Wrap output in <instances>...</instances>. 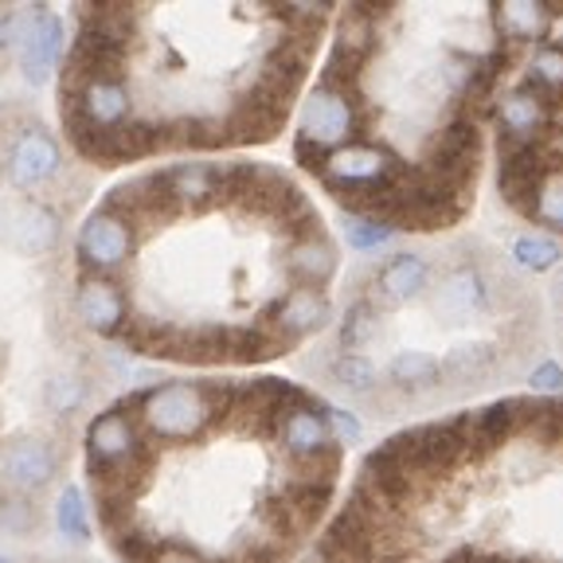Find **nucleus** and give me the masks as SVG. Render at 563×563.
I'll use <instances>...</instances> for the list:
<instances>
[{
	"mask_svg": "<svg viewBox=\"0 0 563 563\" xmlns=\"http://www.w3.org/2000/svg\"><path fill=\"white\" fill-rule=\"evenodd\" d=\"M235 387L196 384V379H165L130 399L133 419L145 439L157 442H196L231 415Z\"/></svg>",
	"mask_w": 563,
	"mask_h": 563,
	"instance_id": "f257e3e1",
	"label": "nucleus"
},
{
	"mask_svg": "<svg viewBox=\"0 0 563 563\" xmlns=\"http://www.w3.org/2000/svg\"><path fill=\"white\" fill-rule=\"evenodd\" d=\"M404 173H407V161L399 157L396 150L361 137L329 153L321 173H317V180H321L352 216H372V208L399 185Z\"/></svg>",
	"mask_w": 563,
	"mask_h": 563,
	"instance_id": "f03ea898",
	"label": "nucleus"
},
{
	"mask_svg": "<svg viewBox=\"0 0 563 563\" xmlns=\"http://www.w3.org/2000/svg\"><path fill=\"white\" fill-rule=\"evenodd\" d=\"M63 122L70 137H106L133 122V95L122 75H95V79L63 82Z\"/></svg>",
	"mask_w": 563,
	"mask_h": 563,
	"instance_id": "7ed1b4c3",
	"label": "nucleus"
},
{
	"mask_svg": "<svg viewBox=\"0 0 563 563\" xmlns=\"http://www.w3.org/2000/svg\"><path fill=\"white\" fill-rule=\"evenodd\" d=\"M361 125H364V110L356 90L317 82L306 95V102H301L298 137L294 141H306L313 150L333 153L341 145H349V141H361Z\"/></svg>",
	"mask_w": 563,
	"mask_h": 563,
	"instance_id": "20e7f679",
	"label": "nucleus"
},
{
	"mask_svg": "<svg viewBox=\"0 0 563 563\" xmlns=\"http://www.w3.org/2000/svg\"><path fill=\"white\" fill-rule=\"evenodd\" d=\"M63 239L59 211L40 196H12L0 203V246L20 258L52 255Z\"/></svg>",
	"mask_w": 563,
	"mask_h": 563,
	"instance_id": "39448f33",
	"label": "nucleus"
},
{
	"mask_svg": "<svg viewBox=\"0 0 563 563\" xmlns=\"http://www.w3.org/2000/svg\"><path fill=\"white\" fill-rule=\"evenodd\" d=\"M274 439H278L282 454L290 457V462H298L301 470L336 466L341 462V446H336L333 427H329L325 411H321V399L290 407V411L274 422Z\"/></svg>",
	"mask_w": 563,
	"mask_h": 563,
	"instance_id": "423d86ee",
	"label": "nucleus"
},
{
	"mask_svg": "<svg viewBox=\"0 0 563 563\" xmlns=\"http://www.w3.org/2000/svg\"><path fill=\"white\" fill-rule=\"evenodd\" d=\"M133 251H137V228L110 208L90 211L79 228V239H75V255H79L82 271L106 274V278L122 271L133 258Z\"/></svg>",
	"mask_w": 563,
	"mask_h": 563,
	"instance_id": "0eeeda50",
	"label": "nucleus"
},
{
	"mask_svg": "<svg viewBox=\"0 0 563 563\" xmlns=\"http://www.w3.org/2000/svg\"><path fill=\"white\" fill-rule=\"evenodd\" d=\"M59 474V450L40 434H16L0 442V493L27 497L35 489H47Z\"/></svg>",
	"mask_w": 563,
	"mask_h": 563,
	"instance_id": "6e6552de",
	"label": "nucleus"
},
{
	"mask_svg": "<svg viewBox=\"0 0 563 563\" xmlns=\"http://www.w3.org/2000/svg\"><path fill=\"white\" fill-rule=\"evenodd\" d=\"M333 321V301L325 290H309V286H290L271 309H266V333L286 349V344H301L306 336L321 333Z\"/></svg>",
	"mask_w": 563,
	"mask_h": 563,
	"instance_id": "1a4fd4ad",
	"label": "nucleus"
},
{
	"mask_svg": "<svg viewBox=\"0 0 563 563\" xmlns=\"http://www.w3.org/2000/svg\"><path fill=\"white\" fill-rule=\"evenodd\" d=\"M63 168V150L59 141L52 137V130L44 125H20L16 137L9 145V157H4V173H9L12 188H44L52 185Z\"/></svg>",
	"mask_w": 563,
	"mask_h": 563,
	"instance_id": "9d476101",
	"label": "nucleus"
},
{
	"mask_svg": "<svg viewBox=\"0 0 563 563\" xmlns=\"http://www.w3.org/2000/svg\"><path fill=\"white\" fill-rule=\"evenodd\" d=\"M431 306L442 321H470L493 309V282L477 263H454L431 286Z\"/></svg>",
	"mask_w": 563,
	"mask_h": 563,
	"instance_id": "9b49d317",
	"label": "nucleus"
},
{
	"mask_svg": "<svg viewBox=\"0 0 563 563\" xmlns=\"http://www.w3.org/2000/svg\"><path fill=\"white\" fill-rule=\"evenodd\" d=\"M75 317L98 336H118L130 325V298L114 278L82 274L75 286Z\"/></svg>",
	"mask_w": 563,
	"mask_h": 563,
	"instance_id": "f8f14e48",
	"label": "nucleus"
},
{
	"mask_svg": "<svg viewBox=\"0 0 563 563\" xmlns=\"http://www.w3.org/2000/svg\"><path fill=\"white\" fill-rule=\"evenodd\" d=\"M560 16H563V4H555V0H540V4L509 0V4H493L489 9V27L501 44L525 52V47H532V44L537 47L548 44V35H552Z\"/></svg>",
	"mask_w": 563,
	"mask_h": 563,
	"instance_id": "ddd939ff",
	"label": "nucleus"
},
{
	"mask_svg": "<svg viewBox=\"0 0 563 563\" xmlns=\"http://www.w3.org/2000/svg\"><path fill=\"white\" fill-rule=\"evenodd\" d=\"M431 274L434 271H431V263H427V255H419V251H399V255H391L376 271L368 298L376 301L379 309L411 306V301H419L422 294L431 290Z\"/></svg>",
	"mask_w": 563,
	"mask_h": 563,
	"instance_id": "4468645a",
	"label": "nucleus"
},
{
	"mask_svg": "<svg viewBox=\"0 0 563 563\" xmlns=\"http://www.w3.org/2000/svg\"><path fill=\"white\" fill-rule=\"evenodd\" d=\"M336 246L333 239L321 228H309L301 235L290 239L286 246V274H290L298 286H309V290H325L336 274Z\"/></svg>",
	"mask_w": 563,
	"mask_h": 563,
	"instance_id": "2eb2a0df",
	"label": "nucleus"
},
{
	"mask_svg": "<svg viewBox=\"0 0 563 563\" xmlns=\"http://www.w3.org/2000/svg\"><path fill=\"white\" fill-rule=\"evenodd\" d=\"M63 47H67V24H63V16L52 9H40V20H35L24 52H20V75H24L32 87L47 82L52 70L59 67Z\"/></svg>",
	"mask_w": 563,
	"mask_h": 563,
	"instance_id": "dca6fc26",
	"label": "nucleus"
},
{
	"mask_svg": "<svg viewBox=\"0 0 563 563\" xmlns=\"http://www.w3.org/2000/svg\"><path fill=\"white\" fill-rule=\"evenodd\" d=\"M501 361H505L501 341H462L439 361L442 384L477 387V384H485L489 376H497V372H501Z\"/></svg>",
	"mask_w": 563,
	"mask_h": 563,
	"instance_id": "f3484780",
	"label": "nucleus"
},
{
	"mask_svg": "<svg viewBox=\"0 0 563 563\" xmlns=\"http://www.w3.org/2000/svg\"><path fill=\"white\" fill-rule=\"evenodd\" d=\"M384 384L391 391L407 399H419V396H431L442 387V368H439V356L427 349H404L396 352L384 368Z\"/></svg>",
	"mask_w": 563,
	"mask_h": 563,
	"instance_id": "a211bd4d",
	"label": "nucleus"
},
{
	"mask_svg": "<svg viewBox=\"0 0 563 563\" xmlns=\"http://www.w3.org/2000/svg\"><path fill=\"white\" fill-rule=\"evenodd\" d=\"M168 200L176 208H208L220 200V168L203 165V161H188V165L165 168Z\"/></svg>",
	"mask_w": 563,
	"mask_h": 563,
	"instance_id": "6ab92c4d",
	"label": "nucleus"
},
{
	"mask_svg": "<svg viewBox=\"0 0 563 563\" xmlns=\"http://www.w3.org/2000/svg\"><path fill=\"white\" fill-rule=\"evenodd\" d=\"M379 325H384V309H379L368 294H361V298H352L349 309L341 313L336 344H341V352H356V356H364V349L379 336Z\"/></svg>",
	"mask_w": 563,
	"mask_h": 563,
	"instance_id": "aec40b11",
	"label": "nucleus"
},
{
	"mask_svg": "<svg viewBox=\"0 0 563 563\" xmlns=\"http://www.w3.org/2000/svg\"><path fill=\"white\" fill-rule=\"evenodd\" d=\"M525 87H532L540 98L563 110V44L560 40H548L532 52L528 59V70H525Z\"/></svg>",
	"mask_w": 563,
	"mask_h": 563,
	"instance_id": "412c9836",
	"label": "nucleus"
},
{
	"mask_svg": "<svg viewBox=\"0 0 563 563\" xmlns=\"http://www.w3.org/2000/svg\"><path fill=\"white\" fill-rule=\"evenodd\" d=\"M509 258L528 274H548L563 263V243L548 231H525L509 243Z\"/></svg>",
	"mask_w": 563,
	"mask_h": 563,
	"instance_id": "4be33fe9",
	"label": "nucleus"
},
{
	"mask_svg": "<svg viewBox=\"0 0 563 563\" xmlns=\"http://www.w3.org/2000/svg\"><path fill=\"white\" fill-rule=\"evenodd\" d=\"M329 376H333L336 387H344L349 396H376L379 384H384V376H379V368L368 361V356H356V352H336L333 364H329Z\"/></svg>",
	"mask_w": 563,
	"mask_h": 563,
	"instance_id": "5701e85b",
	"label": "nucleus"
},
{
	"mask_svg": "<svg viewBox=\"0 0 563 563\" xmlns=\"http://www.w3.org/2000/svg\"><path fill=\"white\" fill-rule=\"evenodd\" d=\"M55 528H59V537L70 540V544H87L90 540V505H87V493L79 485H63L59 489V501H55Z\"/></svg>",
	"mask_w": 563,
	"mask_h": 563,
	"instance_id": "b1692460",
	"label": "nucleus"
},
{
	"mask_svg": "<svg viewBox=\"0 0 563 563\" xmlns=\"http://www.w3.org/2000/svg\"><path fill=\"white\" fill-rule=\"evenodd\" d=\"M528 220L563 235V161L548 168V176L540 180L537 196H532V208H528Z\"/></svg>",
	"mask_w": 563,
	"mask_h": 563,
	"instance_id": "393cba45",
	"label": "nucleus"
},
{
	"mask_svg": "<svg viewBox=\"0 0 563 563\" xmlns=\"http://www.w3.org/2000/svg\"><path fill=\"white\" fill-rule=\"evenodd\" d=\"M399 231L387 220H376V216H344V243L356 251V255H372L379 246H387Z\"/></svg>",
	"mask_w": 563,
	"mask_h": 563,
	"instance_id": "a878e982",
	"label": "nucleus"
},
{
	"mask_svg": "<svg viewBox=\"0 0 563 563\" xmlns=\"http://www.w3.org/2000/svg\"><path fill=\"white\" fill-rule=\"evenodd\" d=\"M35 20H40V4H20V9H0V55L24 52L27 35H32Z\"/></svg>",
	"mask_w": 563,
	"mask_h": 563,
	"instance_id": "bb28decb",
	"label": "nucleus"
},
{
	"mask_svg": "<svg viewBox=\"0 0 563 563\" xmlns=\"http://www.w3.org/2000/svg\"><path fill=\"white\" fill-rule=\"evenodd\" d=\"M90 396V384L79 376V372H59V376L47 379L44 387V404L52 407L55 415H75Z\"/></svg>",
	"mask_w": 563,
	"mask_h": 563,
	"instance_id": "cd10ccee",
	"label": "nucleus"
},
{
	"mask_svg": "<svg viewBox=\"0 0 563 563\" xmlns=\"http://www.w3.org/2000/svg\"><path fill=\"white\" fill-rule=\"evenodd\" d=\"M35 525V509L27 497H16V493H0V528L9 537H27Z\"/></svg>",
	"mask_w": 563,
	"mask_h": 563,
	"instance_id": "c85d7f7f",
	"label": "nucleus"
},
{
	"mask_svg": "<svg viewBox=\"0 0 563 563\" xmlns=\"http://www.w3.org/2000/svg\"><path fill=\"white\" fill-rule=\"evenodd\" d=\"M110 544H114V552L122 555L125 563H150L153 548H157L161 540L145 537V532H141V528L125 525V528H118V532H110Z\"/></svg>",
	"mask_w": 563,
	"mask_h": 563,
	"instance_id": "c756f323",
	"label": "nucleus"
},
{
	"mask_svg": "<svg viewBox=\"0 0 563 563\" xmlns=\"http://www.w3.org/2000/svg\"><path fill=\"white\" fill-rule=\"evenodd\" d=\"M321 411H325L329 427H333L336 446H341V442H361L364 427H361V419H356V415L344 411V407H333V404H321Z\"/></svg>",
	"mask_w": 563,
	"mask_h": 563,
	"instance_id": "7c9ffc66",
	"label": "nucleus"
},
{
	"mask_svg": "<svg viewBox=\"0 0 563 563\" xmlns=\"http://www.w3.org/2000/svg\"><path fill=\"white\" fill-rule=\"evenodd\" d=\"M528 387L537 396H560L563 391V364L560 361H540L537 368L528 372Z\"/></svg>",
	"mask_w": 563,
	"mask_h": 563,
	"instance_id": "2f4dec72",
	"label": "nucleus"
},
{
	"mask_svg": "<svg viewBox=\"0 0 563 563\" xmlns=\"http://www.w3.org/2000/svg\"><path fill=\"white\" fill-rule=\"evenodd\" d=\"M150 563H211V560H203V555H200V552H192V548L173 544V540H165V544L153 548Z\"/></svg>",
	"mask_w": 563,
	"mask_h": 563,
	"instance_id": "473e14b6",
	"label": "nucleus"
},
{
	"mask_svg": "<svg viewBox=\"0 0 563 563\" xmlns=\"http://www.w3.org/2000/svg\"><path fill=\"white\" fill-rule=\"evenodd\" d=\"M0 563H16V560H9V555H0Z\"/></svg>",
	"mask_w": 563,
	"mask_h": 563,
	"instance_id": "72a5a7b5",
	"label": "nucleus"
},
{
	"mask_svg": "<svg viewBox=\"0 0 563 563\" xmlns=\"http://www.w3.org/2000/svg\"><path fill=\"white\" fill-rule=\"evenodd\" d=\"M0 368H4V352H0Z\"/></svg>",
	"mask_w": 563,
	"mask_h": 563,
	"instance_id": "f704fd0d",
	"label": "nucleus"
},
{
	"mask_svg": "<svg viewBox=\"0 0 563 563\" xmlns=\"http://www.w3.org/2000/svg\"><path fill=\"white\" fill-rule=\"evenodd\" d=\"M560 298H563V278H560Z\"/></svg>",
	"mask_w": 563,
	"mask_h": 563,
	"instance_id": "c9c22d12",
	"label": "nucleus"
}]
</instances>
